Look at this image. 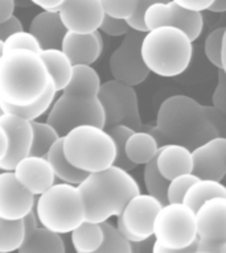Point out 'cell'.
I'll use <instances>...</instances> for the list:
<instances>
[{
	"mask_svg": "<svg viewBox=\"0 0 226 253\" xmlns=\"http://www.w3.org/2000/svg\"><path fill=\"white\" fill-rule=\"evenodd\" d=\"M213 107L221 111L222 114H226V73L225 70L218 71L217 86L214 88L213 96H212Z\"/></svg>",
	"mask_w": 226,
	"mask_h": 253,
	"instance_id": "ab89813d",
	"label": "cell"
},
{
	"mask_svg": "<svg viewBox=\"0 0 226 253\" xmlns=\"http://www.w3.org/2000/svg\"><path fill=\"white\" fill-rule=\"evenodd\" d=\"M39 224L52 232L70 233L85 221V209L77 186L55 182L35 201Z\"/></svg>",
	"mask_w": 226,
	"mask_h": 253,
	"instance_id": "5b68a950",
	"label": "cell"
},
{
	"mask_svg": "<svg viewBox=\"0 0 226 253\" xmlns=\"http://www.w3.org/2000/svg\"><path fill=\"white\" fill-rule=\"evenodd\" d=\"M17 253H66L65 243L58 233L39 225L25 236L23 244L20 245Z\"/></svg>",
	"mask_w": 226,
	"mask_h": 253,
	"instance_id": "603a6c76",
	"label": "cell"
},
{
	"mask_svg": "<svg viewBox=\"0 0 226 253\" xmlns=\"http://www.w3.org/2000/svg\"><path fill=\"white\" fill-rule=\"evenodd\" d=\"M143 24L147 31L158 27H173L182 31L193 42L204 28V17L200 12L186 11L173 1L151 4L143 13Z\"/></svg>",
	"mask_w": 226,
	"mask_h": 253,
	"instance_id": "7c38bea8",
	"label": "cell"
},
{
	"mask_svg": "<svg viewBox=\"0 0 226 253\" xmlns=\"http://www.w3.org/2000/svg\"><path fill=\"white\" fill-rule=\"evenodd\" d=\"M20 31H24L23 24H21L19 17H16L15 15H12L9 19L0 23V41L3 42L7 37H9L11 35H13V33Z\"/></svg>",
	"mask_w": 226,
	"mask_h": 253,
	"instance_id": "7bdbcfd3",
	"label": "cell"
},
{
	"mask_svg": "<svg viewBox=\"0 0 226 253\" xmlns=\"http://www.w3.org/2000/svg\"><path fill=\"white\" fill-rule=\"evenodd\" d=\"M25 239L21 219L5 220L0 217V253H12L19 249Z\"/></svg>",
	"mask_w": 226,
	"mask_h": 253,
	"instance_id": "f546056e",
	"label": "cell"
},
{
	"mask_svg": "<svg viewBox=\"0 0 226 253\" xmlns=\"http://www.w3.org/2000/svg\"><path fill=\"white\" fill-rule=\"evenodd\" d=\"M56 94H57V91L55 90V87L51 83L47 91L43 94V96L29 106H12V104H8L0 99V110L3 114L16 115V116L25 119L28 122H35L49 111L52 103L55 102Z\"/></svg>",
	"mask_w": 226,
	"mask_h": 253,
	"instance_id": "83f0119b",
	"label": "cell"
},
{
	"mask_svg": "<svg viewBox=\"0 0 226 253\" xmlns=\"http://www.w3.org/2000/svg\"><path fill=\"white\" fill-rule=\"evenodd\" d=\"M103 229V241L95 252L93 253H131L130 243L119 233L109 221L101 223Z\"/></svg>",
	"mask_w": 226,
	"mask_h": 253,
	"instance_id": "e575fe53",
	"label": "cell"
},
{
	"mask_svg": "<svg viewBox=\"0 0 226 253\" xmlns=\"http://www.w3.org/2000/svg\"><path fill=\"white\" fill-rule=\"evenodd\" d=\"M196 244H197V240L194 241L193 244L189 245V247H186V248L182 249H168L164 248L162 245L154 241V245H152V253H190L196 251Z\"/></svg>",
	"mask_w": 226,
	"mask_h": 253,
	"instance_id": "7dc6e473",
	"label": "cell"
},
{
	"mask_svg": "<svg viewBox=\"0 0 226 253\" xmlns=\"http://www.w3.org/2000/svg\"><path fill=\"white\" fill-rule=\"evenodd\" d=\"M152 237L168 249H182L197 240L194 211L182 203H167L155 216Z\"/></svg>",
	"mask_w": 226,
	"mask_h": 253,
	"instance_id": "ba28073f",
	"label": "cell"
},
{
	"mask_svg": "<svg viewBox=\"0 0 226 253\" xmlns=\"http://www.w3.org/2000/svg\"><path fill=\"white\" fill-rule=\"evenodd\" d=\"M188 36L173 27H158L147 31L140 43L142 59L150 73L172 78L188 69L193 45Z\"/></svg>",
	"mask_w": 226,
	"mask_h": 253,
	"instance_id": "277c9868",
	"label": "cell"
},
{
	"mask_svg": "<svg viewBox=\"0 0 226 253\" xmlns=\"http://www.w3.org/2000/svg\"><path fill=\"white\" fill-rule=\"evenodd\" d=\"M154 241H155L154 237H150V239L142 241V245H140V252L139 253H152V245H154Z\"/></svg>",
	"mask_w": 226,
	"mask_h": 253,
	"instance_id": "f5cc1de1",
	"label": "cell"
},
{
	"mask_svg": "<svg viewBox=\"0 0 226 253\" xmlns=\"http://www.w3.org/2000/svg\"><path fill=\"white\" fill-rule=\"evenodd\" d=\"M162 203L148 194H136L127 202L118 216L115 228L127 241H144L152 237V225Z\"/></svg>",
	"mask_w": 226,
	"mask_h": 253,
	"instance_id": "30bf717a",
	"label": "cell"
},
{
	"mask_svg": "<svg viewBox=\"0 0 226 253\" xmlns=\"http://www.w3.org/2000/svg\"><path fill=\"white\" fill-rule=\"evenodd\" d=\"M28 32L39 41L43 49H59L66 28L63 27L57 11H43L32 19Z\"/></svg>",
	"mask_w": 226,
	"mask_h": 253,
	"instance_id": "44dd1931",
	"label": "cell"
},
{
	"mask_svg": "<svg viewBox=\"0 0 226 253\" xmlns=\"http://www.w3.org/2000/svg\"><path fill=\"white\" fill-rule=\"evenodd\" d=\"M33 137H32V146L29 154L37 156V157H45L48 150L59 138L58 133L53 129V126H49L47 122H31Z\"/></svg>",
	"mask_w": 226,
	"mask_h": 253,
	"instance_id": "4dcf8cb0",
	"label": "cell"
},
{
	"mask_svg": "<svg viewBox=\"0 0 226 253\" xmlns=\"http://www.w3.org/2000/svg\"><path fill=\"white\" fill-rule=\"evenodd\" d=\"M71 245L75 253H93L103 241L102 224L82 221L70 232Z\"/></svg>",
	"mask_w": 226,
	"mask_h": 253,
	"instance_id": "f1b7e54d",
	"label": "cell"
},
{
	"mask_svg": "<svg viewBox=\"0 0 226 253\" xmlns=\"http://www.w3.org/2000/svg\"><path fill=\"white\" fill-rule=\"evenodd\" d=\"M99 74L89 65H73L71 77L62 94L78 98H97L101 88Z\"/></svg>",
	"mask_w": 226,
	"mask_h": 253,
	"instance_id": "7402d4cb",
	"label": "cell"
},
{
	"mask_svg": "<svg viewBox=\"0 0 226 253\" xmlns=\"http://www.w3.org/2000/svg\"><path fill=\"white\" fill-rule=\"evenodd\" d=\"M208 11L218 12V13L225 12L226 11V0H213V3H212V5H210Z\"/></svg>",
	"mask_w": 226,
	"mask_h": 253,
	"instance_id": "816d5d0a",
	"label": "cell"
},
{
	"mask_svg": "<svg viewBox=\"0 0 226 253\" xmlns=\"http://www.w3.org/2000/svg\"><path fill=\"white\" fill-rule=\"evenodd\" d=\"M196 251L208 253H226V240H201V239H197Z\"/></svg>",
	"mask_w": 226,
	"mask_h": 253,
	"instance_id": "ee69618b",
	"label": "cell"
},
{
	"mask_svg": "<svg viewBox=\"0 0 226 253\" xmlns=\"http://www.w3.org/2000/svg\"><path fill=\"white\" fill-rule=\"evenodd\" d=\"M225 32L226 28H216L208 35L204 45L206 58L209 62L216 66L218 70H226L225 59H224V42H225Z\"/></svg>",
	"mask_w": 226,
	"mask_h": 253,
	"instance_id": "836d02e7",
	"label": "cell"
},
{
	"mask_svg": "<svg viewBox=\"0 0 226 253\" xmlns=\"http://www.w3.org/2000/svg\"><path fill=\"white\" fill-rule=\"evenodd\" d=\"M216 197L226 198V187L221 182L212 179H197L188 187L182 197L181 203L189 207L192 211H196L204 202Z\"/></svg>",
	"mask_w": 226,
	"mask_h": 253,
	"instance_id": "4316f807",
	"label": "cell"
},
{
	"mask_svg": "<svg viewBox=\"0 0 226 253\" xmlns=\"http://www.w3.org/2000/svg\"><path fill=\"white\" fill-rule=\"evenodd\" d=\"M204 111L208 120L210 124L214 126V129L217 130V133L220 137H225V126H226V114H222L221 111H218L217 108L204 106Z\"/></svg>",
	"mask_w": 226,
	"mask_h": 253,
	"instance_id": "b9f144b4",
	"label": "cell"
},
{
	"mask_svg": "<svg viewBox=\"0 0 226 253\" xmlns=\"http://www.w3.org/2000/svg\"><path fill=\"white\" fill-rule=\"evenodd\" d=\"M143 36L144 32L130 29L120 45L111 53L109 69L115 81L134 87L144 82L151 74L140 54Z\"/></svg>",
	"mask_w": 226,
	"mask_h": 253,
	"instance_id": "8fae6325",
	"label": "cell"
},
{
	"mask_svg": "<svg viewBox=\"0 0 226 253\" xmlns=\"http://www.w3.org/2000/svg\"><path fill=\"white\" fill-rule=\"evenodd\" d=\"M15 12V0H0V23L11 17Z\"/></svg>",
	"mask_w": 226,
	"mask_h": 253,
	"instance_id": "c3c4849f",
	"label": "cell"
},
{
	"mask_svg": "<svg viewBox=\"0 0 226 253\" xmlns=\"http://www.w3.org/2000/svg\"><path fill=\"white\" fill-rule=\"evenodd\" d=\"M45 158L49 162L56 179H58L62 183L78 186L81 182L87 177V173L77 169L67 161L62 152V137H59L57 141L48 150Z\"/></svg>",
	"mask_w": 226,
	"mask_h": 253,
	"instance_id": "484cf974",
	"label": "cell"
},
{
	"mask_svg": "<svg viewBox=\"0 0 226 253\" xmlns=\"http://www.w3.org/2000/svg\"><path fill=\"white\" fill-rule=\"evenodd\" d=\"M63 156L85 173H98L114 164L115 145L103 128L79 126L62 137Z\"/></svg>",
	"mask_w": 226,
	"mask_h": 253,
	"instance_id": "8992f818",
	"label": "cell"
},
{
	"mask_svg": "<svg viewBox=\"0 0 226 253\" xmlns=\"http://www.w3.org/2000/svg\"><path fill=\"white\" fill-rule=\"evenodd\" d=\"M197 178L194 174H181L174 177L168 182V189H167V202L168 203H181L182 197L193 182H196Z\"/></svg>",
	"mask_w": 226,
	"mask_h": 253,
	"instance_id": "74e56055",
	"label": "cell"
},
{
	"mask_svg": "<svg viewBox=\"0 0 226 253\" xmlns=\"http://www.w3.org/2000/svg\"><path fill=\"white\" fill-rule=\"evenodd\" d=\"M109 133L113 141H114L115 145V158H114V164L113 165L118 166L120 169H124L127 171H131L136 168L135 164L127 158L126 153H124V144H126V140L128 138L131 133H132V129L128 128L126 126H110L105 129Z\"/></svg>",
	"mask_w": 226,
	"mask_h": 253,
	"instance_id": "d6a6232c",
	"label": "cell"
},
{
	"mask_svg": "<svg viewBox=\"0 0 226 253\" xmlns=\"http://www.w3.org/2000/svg\"><path fill=\"white\" fill-rule=\"evenodd\" d=\"M36 197L16 179L13 171H0V217L23 219L35 207Z\"/></svg>",
	"mask_w": 226,
	"mask_h": 253,
	"instance_id": "2e32d148",
	"label": "cell"
},
{
	"mask_svg": "<svg viewBox=\"0 0 226 253\" xmlns=\"http://www.w3.org/2000/svg\"><path fill=\"white\" fill-rule=\"evenodd\" d=\"M12 171L20 185L35 197H39L56 182L53 170L45 157L29 154L21 158Z\"/></svg>",
	"mask_w": 226,
	"mask_h": 253,
	"instance_id": "e0dca14e",
	"label": "cell"
},
{
	"mask_svg": "<svg viewBox=\"0 0 226 253\" xmlns=\"http://www.w3.org/2000/svg\"><path fill=\"white\" fill-rule=\"evenodd\" d=\"M56 11L66 31L81 35L98 31L105 16L101 0H63Z\"/></svg>",
	"mask_w": 226,
	"mask_h": 253,
	"instance_id": "4fadbf2b",
	"label": "cell"
},
{
	"mask_svg": "<svg viewBox=\"0 0 226 253\" xmlns=\"http://www.w3.org/2000/svg\"><path fill=\"white\" fill-rule=\"evenodd\" d=\"M105 15L119 20H128L138 9L139 0H101Z\"/></svg>",
	"mask_w": 226,
	"mask_h": 253,
	"instance_id": "d590c367",
	"label": "cell"
},
{
	"mask_svg": "<svg viewBox=\"0 0 226 253\" xmlns=\"http://www.w3.org/2000/svg\"><path fill=\"white\" fill-rule=\"evenodd\" d=\"M197 239L226 240V198L216 197L205 201L196 211Z\"/></svg>",
	"mask_w": 226,
	"mask_h": 253,
	"instance_id": "ac0fdd59",
	"label": "cell"
},
{
	"mask_svg": "<svg viewBox=\"0 0 226 253\" xmlns=\"http://www.w3.org/2000/svg\"><path fill=\"white\" fill-rule=\"evenodd\" d=\"M1 114H3V112H1V110H0V115H1Z\"/></svg>",
	"mask_w": 226,
	"mask_h": 253,
	"instance_id": "9f6ffc18",
	"label": "cell"
},
{
	"mask_svg": "<svg viewBox=\"0 0 226 253\" xmlns=\"http://www.w3.org/2000/svg\"><path fill=\"white\" fill-rule=\"evenodd\" d=\"M23 220V224H24V231H25V236H28L32 231H35L37 227H39V221H37V216H36V212H35V209L31 210L29 212L25 215V216L21 219Z\"/></svg>",
	"mask_w": 226,
	"mask_h": 253,
	"instance_id": "bcb514c9",
	"label": "cell"
},
{
	"mask_svg": "<svg viewBox=\"0 0 226 253\" xmlns=\"http://www.w3.org/2000/svg\"><path fill=\"white\" fill-rule=\"evenodd\" d=\"M0 171H1V170H0Z\"/></svg>",
	"mask_w": 226,
	"mask_h": 253,
	"instance_id": "6f0895ef",
	"label": "cell"
},
{
	"mask_svg": "<svg viewBox=\"0 0 226 253\" xmlns=\"http://www.w3.org/2000/svg\"><path fill=\"white\" fill-rule=\"evenodd\" d=\"M143 178H144V186H146L147 194L151 197L156 198L163 206L167 205V189H168V182L162 174L159 173L155 158H152L150 162L144 165V171H143Z\"/></svg>",
	"mask_w": 226,
	"mask_h": 253,
	"instance_id": "1f68e13d",
	"label": "cell"
},
{
	"mask_svg": "<svg viewBox=\"0 0 226 253\" xmlns=\"http://www.w3.org/2000/svg\"><path fill=\"white\" fill-rule=\"evenodd\" d=\"M8 149V137L5 130H4L3 126L0 124V162L4 158L5 153H7Z\"/></svg>",
	"mask_w": 226,
	"mask_h": 253,
	"instance_id": "f907efd6",
	"label": "cell"
},
{
	"mask_svg": "<svg viewBox=\"0 0 226 253\" xmlns=\"http://www.w3.org/2000/svg\"><path fill=\"white\" fill-rule=\"evenodd\" d=\"M98 31L103 32V33H106L109 36L118 37V36H124L126 33H128L130 32V27L126 23V20L114 19V17L105 15L103 16L102 23L99 25Z\"/></svg>",
	"mask_w": 226,
	"mask_h": 253,
	"instance_id": "f35d334b",
	"label": "cell"
},
{
	"mask_svg": "<svg viewBox=\"0 0 226 253\" xmlns=\"http://www.w3.org/2000/svg\"><path fill=\"white\" fill-rule=\"evenodd\" d=\"M77 189L83 202L85 221L98 224L118 216L127 202L140 193L138 182L130 171L115 165L87 174Z\"/></svg>",
	"mask_w": 226,
	"mask_h": 253,
	"instance_id": "7a4b0ae2",
	"label": "cell"
},
{
	"mask_svg": "<svg viewBox=\"0 0 226 253\" xmlns=\"http://www.w3.org/2000/svg\"><path fill=\"white\" fill-rule=\"evenodd\" d=\"M155 164L159 173L167 181L173 179L181 174L192 173V154L188 148L177 144H166L159 146L155 157Z\"/></svg>",
	"mask_w": 226,
	"mask_h": 253,
	"instance_id": "ffe728a7",
	"label": "cell"
},
{
	"mask_svg": "<svg viewBox=\"0 0 226 253\" xmlns=\"http://www.w3.org/2000/svg\"><path fill=\"white\" fill-rule=\"evenodd\" d=\"M47 67L48 74L55 90L62 91L70 81L73 65L61 49H43L39 53Z\"/></svg>",
	"mask_w": 226,
	"mask_h": 253,
	"instance_id": "cb8c5ba5",
	"label": "cell"
},
{
	"mask_svg": "<svg viewBox=\"0 0 226 253\" xmlns=\"http://www.w3.org/2000/svg\"><path fill=\"white\" fill-rule=\"evenodd\" d=\"M159 145L148 130H132L124 144V153L135 165H146L156 157Z\"/></svg>",
	"mask_w": 226,
	"mask_h": 253,
	"instance_id": "d4e9b609",
	"label": "cell"
},
{
	"mask_svg": "<svg viewBox=\"0 0 226 253\" xmlns=\"http://www.w3.org/2000/svg\"><path fill=\"white\" fill-rule=\"evenodd\" d=\"M47 123L63 137L69 130L79 126H95L103 128L105 115L98 98H78L59 95L48 111Z\"/></svg>",
	"mask_w": 226,
	"mask_h": 253,
	"instance_id": "52a82bcc",
	"label": "cell"
},
{
	"mask_svg": "<svg viewBox=\"0 0 226 253\" xmlns=\"http://www.w3.org/2000/svg\"><path fill=\"white\" fill-rule=\"evenodd\" d=\"M192 174L221 182L226 175V137H214L190 150Z\"/></svg>",
	"mask_w": 226,
	"mask_h": 253,
	"instance_id": "9a60e30c",
	"label": "cell"
},
{
	"mask_svg": "<svg viewBox=\"0 0 226 253\" xmlns=\"http://www.w3.org/2000/svg\"><path fill=\"white\" fill-rule=\"evenodd\" d=\"M0 124L3 126L8 137V149L0 162L1 171H12L21 158L29 156L32 146V123L11 114L0 115Z\"/></svg>",
	"mask_w": 226,
	"mask_h": 253,
	"instance_id": "5bb4252c",
	"label": "cell"
},
{
	"mask_svg": "<svg viewBox=\"0 0 226 253\" xmlns=\"http://www.w3.org/2000/svg\"><path fill=\"white\" fill-rule=\"evenodd\" d=\"M59 49L65 53L71 65H89L94 63L101 57L103 50V40L101 32L90 33H65Z\"/></svg>",
	"mask_w": 226,
	"mask_h": 253,
	"instance_id": "d6986e66",
	"label": "cell"
},
{
	"mask_svg": "<svg viewBox=\"0 0 226 253\" xmlns=\"http://www.w3.org/2000/svg\"><path fill=\"white\" fill-rule=\"evenodd\" d=\"M190 253H208V252H200V251H193V252Z\"/></svg>",
	"mask_w": 226,
	"mask_h": 253,
	"instance_id": "11a10c76",
	"label": "cell"
},
{
	"mask_svg": "<svg viewBox=\"0 0 226 253\" xmlns=\"http://www.w3.org/2000/svg\"><path fill=\"white\" fill-rule=\"evenodd\" d=\"M158 1L166 3V1H170V0H139L138 9H136V12H135V15L132 16L131 19L126 20V23L128 24L130 29L144 32V33H146L147 29L146 27H144V24H143V13H144V11H146L148 5H151V4H154V3H158Z\"/></svg>",
	"mask_w": 226,
	"mask_h": 253,
	"instance_id": "60d3db41",
	"label": "cell"
},
{
	"mask_svg": "<svg viewBox=\"0 0 226 253\" xmlns=\"http://www.w3.org/2000/svg\"><path fill=\"white\" fill-rule=\"evenodd\" d=\"M159 146L177 144L189 150L220 137L201 106L186 95H173L160 104L156 124L148 130Z\"/></svg>",
	"mask_w": 226,
	"mask_h": 253,
	"instance_id": "6da1fadb",
	"label": "cell"
},
{
	"mask_svg": "<svg viewBox=\"0 0 226 253\" xmlns=\"http://www.w3.org/2000/svg\"><path fill=\"white\" fill-rule=\"evenodd\" d=\"M4 51H3V42L0 41V57H1V54H3Z\"/></svg>",
	"mask_w": 226,
	"mask_h": 253,
	"instance_id": "db71d44e",
	"label": "cell"
},
{
	"mask_svg": "<svg viewBox=\"0 0 226 253\" xmlns=\"http://www.w3.org/2000/svg\"><path fill=\"white\" fill-rule=\"evenodd\" d=\"M43 59L35 51L13 49L0 57V99L12 106H29L51 84Z\"/></svg>",
	"mask_w": 226,
	"mask_h": 253,
	"instance_id": "3957f363",
	"label": "cell"
},
{
	"mask_svg": "<svg viewBox=\"0 0 226 253\" xmlns=\"http://www.w3.org/2000/svg\"><path fill=\"white\" fill-rule=\"evenodd\" d=\"M97 98L102 104L105 115L103 129L126 126L132 130H143L144 123L142 122L138 95L134 87L111 79L101 84Z\"/></svg>",
	"mask_w": 226,
	"mask_h": 253,
	"instance_id": "9c48e42d",
	"label": "cell"
},
{
	"mask_svg": "<svg viewBox=\"0 0 226 253\" xmlns=\"http://www.w3.org/2000/svg\"><path fill=\"white\" fill-rule=\"evenodd\" d=\"M13 49H25V50L35 51L37 54L41 51L39 41L36 40L35 36L31 35L28 31L16 32V33H13V35L4 40L3 51L13 50Z\"/></svg>",
	"mask_w": 226,
	"mask_h": 253,
	"instance_id": "8d00e7d4",
	"label": "cell"
},
{
	"mask_svg": "<svg viewBox=\"0 0 226 253\" xmlns=\"http://www.w3.org/2000/svg\"><path fill=\"white\" fill-rule=\"evenodd\" d=\"M170 1H173L178 7L184 8L186 11L200 12V13L208 11L213 3V0H170Z\"/></svg>",
	"mask_w": 226,
	"mask_h": 253,
	"instance_id": "f6af8a7d",
	"label": "cell"
},
{
	"mask_svg": "<svg viewBox=\"0 0 226 253\" xmlns=\"http://www.w3.org/2000/svg\"><path fill=\"white\" fill-rule=\"evenodd\" d=\"M31 4H35L43 11H56L62 4L63 0H29Z\"/></svg>",
	"mask_w": 226,
	"mask_h": 253,
	"instance_id": "681fc988",
	"label": "cell"
}]
</instances>
